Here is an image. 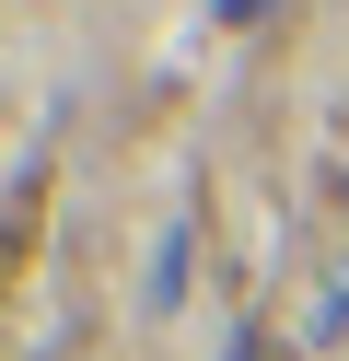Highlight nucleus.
Segmentation results:
<instances>
[{"label":"nucleus","instance_id":"f257e3e1","mask_svg":"<svg viewBox=\"0 0 349 361\" xmlns=\"http://www.w3.org/2000/svg\"><path fill=\"white\" fill-rule=\"evenodd\" d=\"M256 12H268V0H221V24H256Z\"/></svg>","mask_w":349,"mask_h":361}]
</instances>
